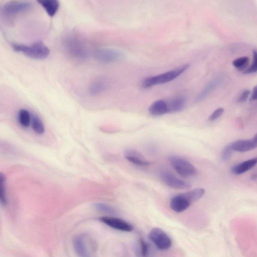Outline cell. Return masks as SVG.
Returning <instances> with one entry per match:
<instances>
[{
	"mask_svg": "<svg viewBox=\"0 0 257 257\" xmlns=\"http://www.w3.org/2000/svg\"><path fill=\"white\" fill-rule=\"evenodd\" d=\"M11 47L15 51L34 59L41 60L47 58L50 54L48 47L41 41L30 45L12 43Z\"/></svg>",
	"mask_w": 257,
	"mask_h": 257,
	"instance_id": "6da1fadb",
	"label": "cell"
},
{
	"mask_svg": "<svg viewBox=\"0 0 257 257\" xmlns=\"http://www.w3.org/2000/svg\"><path fill=\"white\" fill-rule=\"evenodd\" d=\"M63 44L70 56L78 61H85L89 56V52L86 45L77 36L69 35L65 37Z\"/></svg>",
	"mask_w": 257,
	"mask_h": 257,
	"instance_id": "7a4b0ae2",
	"label": "cell"
},
{
	"mask_svg": "<svg viewBox=\"0 0 257 257\" xmlns=\"http://www.w3.org/2000/svg\"><path fill=\"white\" fill-rule=\"evenodd\" d=\"M73 246L77 254L81 257H92L97 249L95 239L87 234H80L73 239Z\"/></svg>",
	"mask_w": 257,
	"mask_h": 257,
	"instance_id": "3957f363",
	"label": "cell"
},
{
	"mask_svg": "<svg viewBox=\"0 0 257 257\" xmlns=\"http://www.w3.org/2000/svg\"><path fill=\"white\" fill-rule=\"evenodd\" d=\"M189 67V65L186 64L178 67L173 70L155 75L145 79L142 84L143 87L148 88L153 86L169 83L180 76Z\"/></svg>",
	"mask_w": 257,
	"mask_h": 257,
	"instance_id": "277c9868",
	"label": "cell"
},
{
	"mask_svg": "<svg viewBox=\"0 0 257 257\" xmlns=\"http://www.w3.org/2000/svg\"><path fill=\"white\" fill-rule=\"evenodd\" d=\"M32 8V4L29 2L13 0L2 6L1 17L5 20L12 21L18 15L27 12Z\"/></svg>",
	"mask_w": 257,
	"mask_h": 257,
	"instance_id": "5b68a950",
	"label": "cell"
},
{
	"mask_svg": "<svg viewBox=\"0 0 257 257\" xmlns=\"http://www.w3.org/2000/svg\"><path fill=\"white\" fill-rule=\"evenodd\" d=\"M169 161L175 171L181 176L190 177L197 173L194 166L184 157L171 155L169 157Z\"/></svg>",
	"mask_w": 257,
	"mask_h": 257,
	"instance_id": "8992f818",
	"label": "cell"
},
{
	"mask_svg": "<svg viewBox=\"0 0 257 257\" xmlns=\"http://www.w3.org/2000/svg\"><path fill=\"white\" fill-rule=\"evenodd\" d=\"M149 238L155 246L161 251L169 250L172 244L170 237L162 230L158 228H154L150 231Z\"/></svg>",
	"mask_w": 257,
	"mask_h": 257,
	"instance_id": "52a82bcc",
	"label": "cell"
},
{
	"mask_svg": "<svg viewBox=\"0 0 257 257\" xmlns=\"http://www.w3.org/2000/svg\"><path fill=\"white\" fill-rule=\"evenodd\" d=\"M95 58L103 64H111L120 61L124 57V53L113 49H101L95 52Z\"/></svg>",
	"mask_w": 257,
	"mask_h": 257,
	"instance_id": "ba28073f",
	"label": "cell"
},
{
	"mask_svg": "<svg viewBox=\"0 0 257 257\" xmlns=\"http://www.w3.org/2000/svg\"><path fill=\"white\" fill-rule=\"evenodd\" d=\"M160 176L163 183L171 188L176 189H186L191 187L190 183L176 177L170 171H162Z\"/></svg>",
	"mask_w": 257,
	"mask_h": 257,
	"instance_id": "9c48e42d",
	"label": "cell"
},
{
	"mask_svg": "<svg viewBox=\"0 0 257 257\" xmlns=\"http://www.w3.org/2000/svg\"><path fill=\"white\" fill-rule=\"evenodd\" d=\"M100 220L114 229L126 232L134 230L133 226L126 221L121 219L112 217H103Z\"/></svg>",
	"mask_w": 257,
	"mask_h": 257,
	"instance_id": "30bf717a",
	"label": "cell"
},
{
	"mask_svg": "<svg viewBox=\"0 0 257 257\" xmlns=\"http://www.w3.org/2000/svg\"><path fill=\"white\" fill-rule=\"evenodd\" d=\"M191 203L184 193L179 194L171 200L170 207L175 212L180 213L188 209Z\"/></svg>",
	"mask_w": 257,
	"mask_h": 257,
	"instance_id": "8fae6325",
	"label": "cell"
},
{
	"mask_svg": "<svg viewBox=\"0 0 257 257\" xmlns=\"http://www.w3.org/2000/svg\"><path fill=\"white\" fill-rule=\"evenodd\" d=\"M125 158L133 164L141 167L150 165L151 163L138 151L128 149L124 152Z\"/></svg>",
	"mask_w": 257,
	"mask_h": 257,
	"instance_id": "7c38bea8",
	"label": "cell"
},
{
	"mask_svg": "<svg viewBox=\"0 0 257 257\" xmlns=\"http://www.w3.org/2000/svg\"><path fill=\"white\" fill-rule=\"evenodd\" d=\"M108 87L107 79L103 77H99L94 79L89 85L88 93L92 97L98 96L106 90Z\"/></svg>",
	"mask_w": 257,
	"mask_h": 257,
	"instance_id": "4fadbf2b",
	"label": "cell"
},
{
	"mask_svg": "<svg viewBox=\"0 0 257 257\" xmlns=\"http://www.w3.org/2000/svg\"><path fill=\"white\" fill-rule=\"evenodd\" d=\"M149 112L150 114L154 116H160L169 113L168 103L163 100L156 101L150 105Z\"/></svg>",
	"mask_w": 257,
	"mask_h": 257,
	"instance_id": "5bb4252c",
	"label": "cell"
},
{
	"mask_svg": "<svg viewBox=\"0 0 257 257\" xmlns=\"http://www.w3.org/2000/svg\"><path fill=\"white\" fill-rule=\"evenodd\" d=\"M257 164V157L240 163L233 167L232 172L235 175L242 174L251 170Z\"/></svg>",
	"mask_w": 257,
	"mask_h": 257,
	"instance_id": "9a60e30c",
	"label": "cell"
},
{
	"mask_svg": "<svg viewBox=\"0 0 257 257\" xmlns=\"http://www.w3.org/2000/svg\"><path fill=\"white\" fill-rule=\"evenodd\" d=\"M50 17H53L57 13L60 3L58 0H36Z\"/></svg>",
	"mask_w": 257,
	"mask_h": 257,
	"instance_id": "2e32d148",
	"label": "cell"
},
{
	"mask_svg": "<svg viewBox=\"0 0 257 257\" xmlns=\"http://www.w3.org/2000/svg\"><path fill=\"white\" fill-rule=\"evenodd\" d=\"M186 98L184 96H177L168 103L169 113H177L183 111L186 104Z\"/></svg>",
	"mask_w": 257,
	"mask_h": 257,
	"instance_id": "e0dca14e",
	"label": "cell"
},
{
	"mask_svg": "<svg viewBox=\"0 0 257 257\" xmlns=\"http://www.w3.org/2000/svg\"><path fill=\"white\" fill-rule=\"evenodd\" d=\"M222 82L221 78H218L210 82L199 95L196 101L201 102L204 100L211 92L213 91Z\"/></svg>",
	"mask_w": 257,
	"mask_h": 257,
	"instance_id": "ac0fdd59",
	"label": "cell"
},
{
	"mask_svg": "<svg viewBox=\"0 0 257 257\" xmlns=\"http://www.w3.org/2000/svg\"><path fill=\"white\" fill-rule=\"evenodd\" d=\"M17 118L19 123L24 128H28L32 123L31 114L26 109L20 110L18 113Z\"/></svg>",
	"mask_w": 257,
	"mask_h": 257,
	"instance_id": "d6986e66",
	"label": "cell"
},
{
	"mask_svg": "<svg viewBox=\"0 0 257 257\" xmlns=\"http://www.w3.org/2000/svg\"><path fill=\"white\" fill-rule=\"evenodd\" d=\"M206 190L204 188H199L191 189L184 193L187 198L191 202L198 201L201 199L205 194Z\"/></svg>",
	"mask_w": 257,
	"mask_h": 257,
	"instance_id": "ffe728a7",
	"label": "cell"
},
{
	"mask_svg": "<svg viewBox=\"0 0 257 257\" xmlns=\"http://www.w3.org/2000/svg\"><path fill=\"white\" fill-rule=\"evenodd\" d=\"M32 125L34 131L38 135L45 132V127L41 119L36 115H34L32 119Z\"/></svg>",
	"mask_w": 257,
	"mask_h": 257,
	"instance_id": "44dd1931",
	"label": "cell"
},
{
	"mask_svg": "<svg viewBox=\"0 0 257 257\" xmlns=\"http://www.w3.org/2000/svg\"><path fill=\"white\" fill-rule=\"evenodd\" d=\"M0 200L3 206L7 204V198L6 189V177L3 173L0 175Z\"/></svg>",
	"mask_w": 257,
	"mask_h": 257,
	"instance_id": "7402d4cb",
	"label": "cell"
},
{
	"mask_svg": "<svg viewBox=\"0 0 257 257\" xmlns=\"http://www.w3.org/2000/svg\"><path fill=\"white\" fill-rule=\"evenodd\" d=\"M249 62L248 57H241L238 58L233 62V66L239 70L244 69Z\"/></svg>",
	"mask_w": 257,
	"mask_h": 257,
	"instance_id": "603a6c76",
	"label": "cell"
},
{
	"mask_svg": "<svg viewBox=\"0 0 257 257\" xmlns=\"http://www.w3.org/2000/svg\"><path fill=\"white\" fill-rule=\"evenodd\" d=\"M95 208L102 212L115 214L116 213V209L112 206L103 203H97L95 205Z\"/></svg>",
	"mask_w": 257,
	"mask_h": 257,
	"instance_id": "cb8c5ba5",
	"label": "cell"
},
{
	"mask_svg": "<svg viewBox=\"0 0 257 257\" xmlns=\"http://www.w3.org/2000/svg\"><path fill=\"white\" fill-rule=\"evenodd\" d=\"M234 150L231 144L226 145L223 150L221 154V158L223 161H228L232 156Z\"/></svg>",
	"mask_w": 257,
	"mask_h": 257,
	"instance_id": "d4e9b609",
	"label": "cell"
},
{
	"mask_svg": "<svg viewBox=\"0 0 257 257\" xmlns=\"http://www.w3.org/2000/svg\"><path fill=\"white\" fill-rule=\"evenodd\" d=\"M253 60L252 64L246 70H244L245 74H253L257 72V51H253Z\"/></svg>",
	"mask_w": 257,
	"mask_h": 257,
	"instance_id": "484cf974",
	"label": "cell"
},
{
	"mask_svg": "<svg viewBox=\"0 0 257 257\" xmlns=\"http://www.w3.org/2000/svg\"><path fill=\"white\" fill-rule=\"evenodd\" d=\"M140 253L142 256H147L149 254V247L148 244L142 238L139 240Z\"/></svg>",
	"mask_w": 257,
	"mask_h": 257,
	"instance_id": "4316f807",
	"label": "cell"
},
{
	"mask_svg": "<svg viewBox=\"0 0 257 257\" xmlns=\"http://www.w3.org/2000/svg\"><path fill=\"white\" fill-rule=\"evenodd\" d=\"M224 112V109L223 108H219L216 109L208 118V120L211 122L215 121L217 119L221 117Z\"/></svg>",
	"mask_w": 257,
	"mask_h": 257,
	"instance_id": "83f0119b",
	"label": "cell"
},
{
	"mask_svg": "<svg viewBox=\"0 0 257 257\" xmlns=\"http://www.w3.org/2000/svg\"><path fill=\"white\" fill-rule=\"evenodd\" d=\"M251 92L250 91V90L246 89L244 90V91L241 93L240 95L239 99H238V102L240 103H244L247 101V100L248 99L250 95Z\"/></svg>",
	"mask_w": 257,
	"mask_h": 257,
	"instance_id": "f1b7e54d",
	"label": "cell"
},
{
	"mask_svg": "<svg viewBox=\"0 0 257 257\" xmlns=\"http://www.w3.org/2000/svg\"><path fill=\"white\" fill-rule=\"evenodd\" d=\"M249 141L253 150L257 148V133L254 137L251 139H249Z\"/></svg>",
	"mask_w": 257,
	"mask_h": 257,
	"instance_id": "f546056e",
	"label": "cell"
},
{
	"mask_svg": "<svg viewBox=\"0 0 257 257\" xmlns=\"http://www.w3.org/2000/svg\"><path fill=\"white\" fill-rule=\"evenodd\" d=\"M250 100V101H257V86L254 87Z\"/></svg>",
	"mask_w": 257,
	"mask_h": 257,
	"instance_id": "4dcf8cb0",
	"label": "cell"
}]
</instances>
